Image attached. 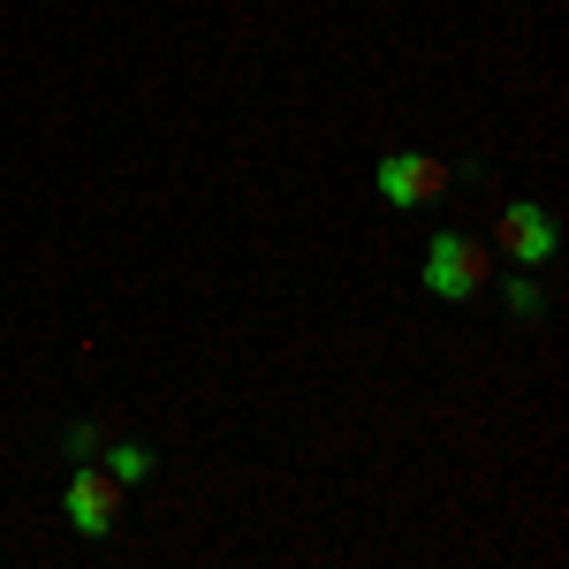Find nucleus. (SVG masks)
Wrapping results in <instances>:
<instances>
[{"label":"nucleus","instance_id":"obj_2","mask_svg":"<svg viewBox=\"0 0 569 569\" xmlns=\"http://www.w3.org/2000/svg\"><path fill=\"white\" fill-rule=\"evenodd\" d=\"M372 182H380L388 206H433L440 190L456 182V168H448V160H426V152H388V160L372 168Z\"/></svg>","mask_w":569,"mask_h":569},{"label":"nucleus","instance_id":"obj_4","mask_svg":"<svg viewBox=\"0 0 569 569\" xmlns=\"http://www.w3.org/2000/svg\"><path fill=\"white\" fill-rule=\"evenodd\" d=\"M493 236H501V251H509V266H547V259H555V220H547V206H531V198H517V206H501V220H493Z\"/></svg>","mask_w":569,"mask_h":569},{"label":"nucleus","instance_id":"obj_3","mask_svg":"<svg viewBox=\"0 0 569 569\" xmlns=\"http://www.w3.org/2000/svg\"><path fill=\"white\" fill-rule=\"evenodd\" d=\"M114 509H122V486L107 479V471H91V463L69 479V493H61V517H69L77 539H107V531H114Z\"/></svg>","mask_w":569,"mask_h":569},{"label":"nucleus","instance_id":"obj_1","mask_svg":"<svg viewBox=\"0 0 569 569\" xmlns=\"http://www.w3.org/2000/svg\"><path fill=\"white\" fill-rule=\"evenodd\" d=\"M426 289H433L440 305H471L486 289V251L471 236H456V228H440L433 243H426Z\"/></svg>","mask_w":569,"mask_h":569},{"label":"nucleus","instance_id":"obj_5","mask_svg":"<svg viewBox=\"0 0 569 569\" xmlns=\"http://www.w3.org/2000/svg\"><path fill=\"white\" fill-rule=\"evenodd\" d=\"M99 463H107V479H114V486L152 479V448H137V440H114V448H99Z\"/></svg>","mask_w":569,"mask_h":569},{"label":"nucleus","instance_id":"obj_6","mask_svg":"<svg viewBox=\"0 0 569 569\" xmlns=\"http://www.w3.org/2000/svg\"><path fill=\"white\" fill-rule=\"evenodd\" d=\"M501 305L517 311V319H539V281H531V273H509V281H501Z\"/></svg>","mask_w":569,"mask_h":569},{"label":"nucleus","instance_id":"obj_7","mask_svg":"<svg viewBox=\"0 0 569 569\" xmlns=\"http://www.w3.org/2000/svg\"><path fill=\"white\" fill-rule=\"evenodd\" d=\"M69 456L91 463V456H99V433H91V426H69Z\"/></svg>","mask_w":569,"mask_h":569}]
</instances>
